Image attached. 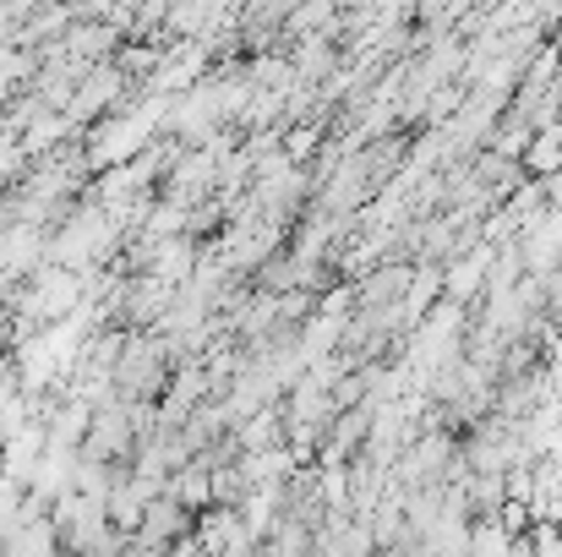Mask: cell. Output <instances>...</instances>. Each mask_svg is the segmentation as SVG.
Here are the masks:
<instances>
[{
    "label": "cell",
    "mask_w": 562,
    "mask_h": 557,
    "mask_svg": "<svg viewBox=\"0 0 562 557\" xmlns=\"http://www.w3.org/2000/svg\"><path fill=\"white\" fill-rule=\"evenodd\" d=\"M176 382V356L159 334H132L126 350H121V367H115V393L126 404H159Z\"/></svg>",
    "instance_id": "1"
},
{
    "label": "cell",
    "mask_w": 562,
    "mask_h": 557,
    "mask_svg": "<svg viewBox=\"0 0 562 557\" xmlns=\"http://www.w3.org/2000/svg\"><path fill=\"white\" fill-rule=\"evenodd\" d=\"M82 454L88 459H104V465H132L137 459V426H132V404H104L93 410V426L82 437Z\"/></svg>",
    "instance_id": "2"
},
{
    "label": "cell",
    "mask_w": 562,
    "mask_h": 557,
    "mask_svg": "<svg viewBox=\"0 0 562 557\" xmlns=\"http://www.w3.org/2000/svg\"><path fill=\"white\" fill-rule=\"evenodd\" d=\"M104 509H110V525H115L121 536H137V531H143V514H148V492L137 487V476H132V470H126V476L115 481V492H110V503H104Z\"/></svg>",
    "instance_id": "3"
},
{
    "label": "cell",
    "mask_w": 562,
    "mask_h": 557,
    "mask_svg": "<svg viewBox=\"0 0 562 557\" xmlns=\"http://www.w3.org/2000/svg\"><path fill=\"white\" fill-rule=\"evenodd\" d=\"M170 498L187 503L191 514H207V509H213V470H207L202 459H191L187 470L170 476Z\"/></svg>",
    "instance_id": "4"
},
{
    "label": "cell",
    "mask_w": 562,
    "mask_h": 557,
    "mask_svg": "<svg viewBox=\"0 0 562 557\" xmlns=\"http://www.w3.org/2000/svg\"><path fill=\"white\" fill-rule=\"evenodd\" d=\"M5 557H60V531H55V514L38 520V525H22L5 536Z\"/></svg>",
    "instance_id": "5"
},
{
    "label": "cell",
    "mask_w": 562,
    "mask_h": 557,
    "mask_svg": "<svg viewBox=\"0 0 562 557\" xmlns=\"http://www.w3.org/2000/svg\"><path fill=\"white\" fill-rule=\"evenodd\" d=\"M525 170H530V181H558L562 176V126L552 132H541L536 143H530V154H525Z\"/></svg>",
    "instance_id": "6"
},
{
    "label": "cell",
    "mask_w": 562,
    "mask_h": 557,
    "mask_svg": "<svg viewBox=\"0 0 562 557\" xmlns=\"http://www.w3.org/2000/svg\"><path fill=\"white\" fill-rule=\"evenodd\" d=\"M514 553V536L503 531V520H475L470 531V557H508Z\"/></svg>",
    "instance_id": "7"
},
{
    "label": "cell",
    "mask_w": 562,
    "mask_h": 557,
    "mask_svg": "<svg viewBox=\"0 0 562 557\" xmlns=\"http://www.w3.org/2000/svg\"><path fill=\"white\" fill-rule=\"evenodd\" d=\"M0 459H5V437H0Z\"/></svg>",
    "instance_id": "8"
}]
</instances>
